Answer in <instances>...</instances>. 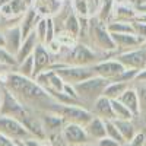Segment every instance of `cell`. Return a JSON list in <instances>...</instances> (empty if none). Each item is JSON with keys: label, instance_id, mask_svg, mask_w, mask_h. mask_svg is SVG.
Masks as SVG:
<instances>
[{"label": "cell", "instance_id": "1", "mask_svg": "<svg viewBox=\"0 0 146 146\" xmlns=\"http://www.w3.org/2000/svg\"><path fill=\"white\" fill-rule=\"evenodd\" d=\"M0 82L9 91L13 92L19 101L27 107H36L42 111H48L50 107L56 102L41 85H38L31 78L22 76L18 72L3 73L0 76Z\"/></svg>", "mask_w": 146, "mask_h": 146}, {"label": "cell", "instance_id": "2", "mask_svg": "<svg viewBox=\"0 0 146 146\" xmlns=\"http://www.w3.org/2000/svg\"><path fill=\"white\" fill-rule=\"evenodd\" d=\"M0 92H2V105H0V115H6V117H13L19 120L21 123L25 120L29 114L31 110L25 104H22L19 101L18 96L9 91L5 85H0Z\"/></svg>", "mask_w": 146, "mask_h": 146}, {"label": "cell", "instance_id": "3", "mask_svg": "<svg viewBox=\"0 0 146 146\" xmlns=\"http://www.w3.org/2000/svg\"><path fill=\"white\" fill-rule=\"evenodd\" d=\"M66 54L60 62L70 66H94L95 63L101 62L100 56L86 44L76 42L72 48H66Z\"/></svg>", "mask_w": 146, "mask_h": 146}, {"label": "cell", "instance_id": "4", "mask_svg": "<svg viewBox=\"0 0 146 146\" xmlns=\"http://www.w3.org/2000/svg\"><path fill=\"white\" fill-rule=\"evenodd\" d=\"M110 80L101 78V76H96L94 75L92 78L83 80V82H79L76 85H73L78 92V96L82 102H92L95 100H98L100 96L102 95L105 86L108 85Z\"/></svg>", "mask_w": 146, "mask_h": 146}, {"label": "cell", "instance_id": "5", "mask_svg": "<svg viewBox=\"0 0 146 146\" xmlns=\"http://www.w3.org/2000/svg\"><path fill=\"white\" fill-rule=\"evenodd\" d=\"M89 34H91L92 42L96 45V48L102 50L104 53H114V51H117L114 40L111 36V32H110L108 28H107V23H104L98 18H91Z\"/></svg>", "mask_w": 146, "mask_h": 146}, {"label": "cell", "instance_id": "6", "mask_svg": "<svg viewBox=\"0 0 146 146\" xmlns=\"http://www.w3.org/2000/svg\"><path fill=\"white\" fill-rule=\"evenodd\" d=\"M48 111H54L60 114L64 118L66 123H76L80 126H85L94 117V113L88 111L86 108H83L80 105H64L58 102H54Z\"/></svg>", "mask_w": 146, "mask_h": 146}, {"label": "cell", "instance_id": "7", "mask_svg": "<svg viewBox=\"0 0 146 146\" xmlns=\"http://www.w3.org/2000/svg\"><path fill=\"white\" fill-rule=\"evenodd\" d=\"M54 72L66 83H70V85H76L79 82H83L95 75L92 66H70L66 63H63L60 67L54 69Z\"/></svg>", "mask_w": 146, "mask_h": 146}, {"label": "cell", "instance_id": "8", "mask_svg": "<svg viewBox=\"0 0 146 146\" xmlns=\"http://www.w3.org/2000/svg\"><path fill=\"white\" fill-rule=\"evenodd\" d=\"M0 133L13 140H25L34 137L19 120L6 115H0Z\"/></svg>", "mask_w": 146, "mask_h": 146}, {"label": "cell", "instance_id": "9", "mask_svg": "<svg viewBox=\"0 0 146 146\" xmlns=\"http://www.w3.org/2000/svg\"><path fill=\"white\" fill-rule=\"evenodd\" d=\"M118 62L126 69H136L142 70L146 66V48L145 45H140L137 48H131L127 51H121L115 57Z\"/></svg>", "mask_w": 146, "mask_h": 146}, {"label": "cell", "instance_id": "10", "mask_svg": "<svg viewBox=\"0 0 146 146\" xmlns=\"http://www.w3.org/2000/svg\"><path fill=\"white\" fill-rule=\"evenodd\" d=\"M94 73L96 76H101L107 80H115L121 73L126 70V67L121 64L117 58L113 60H101L92 66Z\"/></svg>", "mask_w": 146, "mask_h": 146}, {"label": "cell", "instance_id": "11", "mask_svg": "<svg viewBox=\"0 0 146 146\" xmlns=\"http://www.w3.org/2000/svg\"><path fill=\"white\" fill-rule=\"evenodd\" d=\"M62 136L70 146L85 145L89 140V136L86 135L85 126H80L76 123H66L62 129Z\"/></svg>", "mask_w": 146, "mask_h": 146}, {"label": "cell", "instance_id": "12", "mask_svg": "<svg viewBox=\"0 0 146 146\" xmlns=\"http://www.w3.org/2000/svg\"><path fill=\"white\" fill-rule=\"evenodd\" d=\"M32 57H34V76H32V79H34L38 73H41L45 69L50 67V64L53 63V56L45 48L44 44L38 42L35 47V50H34Z\"/></svg>", "mask_w": 146, "mask_h": 146}, {"label": "cell", "instance_id": "13", "mask_svg": "<svg viewBox=\"0 0 146 146\" xmlns=\"http://www.w3.org/2000/svg\"><path fill=\"white\" fill-rule=\"evenodd\" d=\"M5 48L12 54V56H15L18 51H19V47L23 41L22 38V32H21V27H19V23H16V25H12L9 27L5 32Z\"/></svg>", "mask_w": 146, "mask_h": 146}, {"label": "cell", "instance_id": "14", "mask_svg": "<svg viewBox=\"0 0 146 146\" xmlns=\"http://www.w3.org/2000/svg\"><path fill=\"white\" fill-rule=\"evenodd\" d=\"M111 36L114 40L117 51L120 50V53L131 50V48H137V47L143 45V42H145L140 36H137L135 34H111Z\"/></svg>", "mask_w": 146, "mask_h": 146}, {"label": "cell", "instance_id": "15", "mask_svg": "<svg viewBox=\"0 0 146 146\" xmlns=\"http://www.w3.org/2000/svg\"><path fill=\"white\" fill-rule=\"evenodd\" d=\"M27 9L28 6L23 0H12V2L0 7V16L3 19H15L19 22L23 13L27 12Z\"/></svg>", "mask_w": 146, "mask_h": 146}, {"label": "cell", "instance_id": "16", "mask_svg": "<svg viewBox=\"0 0 146 146\" xmlns=\"http://www.w3.org/2000/svg\"><path fill=\"white\" fill-rule=\"evenodd\" d=\"M63 2L64 0H35L32 7L38 12V15L47 18L60 13L63 9Z\"/></svg>", "mask_w": 146, "mask_h": 146}, {"label": "cell", "instance_id": "17", "mask_svg": "<svg viewBox=\"0 0 146 146\" xmlns=\"http://www.w3.org/2000/svg\"><path fill=\"white\" fill-rule=\"evenodd\" d=\"M41 18L42 16L38 15V12H36L34 7H28L27 9V12L23 13V16L19 21V27H21V32H22V38L23 40H25L31 32L35 31L36 23H38V21Z\"/></svg>", "mask_w": 146, "mask_h": 146}, {"label": "cell", "instance_id": "18", "mask_svg": "<svg viewBox=\"0 0 146 146\" xmlns=\"http://www.w3.org/2000/svg\"><path fill=\"white\" fill-rule=\"evenodd\" d=\"M36 44H38V38H36L35 31H34V32H31L27 38L22 41V44L19 47V51L15 54V58H16V63L18 64L22 63L27 57H29V56L34 54V50H35Z\"/></svg>", "mask_w": 146, "mask_h": 146}, {"label": "cell", "instance_id": "19", "mask_svg": "<svg viewBox=\"0 0 146 146\" xmlns=\"http://www.w3.org/2000/svg\"><path fill=\"white\" fill-rule=\"evenodd\" d=\"M118 100L130 110L133 115H139L140 114V100H139V92L136 89L127 88L123 94L120 95Z\"/></svg>", "mask_w": 146, "mask_h": 146}, {"label": "cell", "instance_id": "20", "mask_svg": "<svg viewBox=\"0 0 146 146\" xmlns=\"http://www.w3.org/2000/svg\"><path fill=\"white\" fill-rule=\"evenodd\" d=\"M94 113H95L94 115L100 117L102 120H114L111 100H108L107 96L101 95L98 100L94 101Z\"/></svg>", "mask_w": 146, "mask_h": 146}, {"label": "cell", "instance_id": "21", "mask_svg": "<svg viewBox=\"0 0 146 146\" xmlns=\"http://www.w3.org/2000/svg\"><path fill=\"white\" fill-rule=\"evenodd\" d=\"M85 130H86V135L89 136V139H95V140H100L102 137L107 136L105 133V123L104 120L94 115L86 124H85Z\"/></svg>", "mask_w": 146, "mask_h": 146}, {"label": "cell", "instance_id": "22", "mask_svg": "<svg viewBox=\"0 0 146 146\" xmlns=\"http://www.w3.org/2000/svg\"><path fill=\"white\" fill-rule=\"evenodd\" d=\"M136 15H137V12L131 7L130 3H127V2L114 3L111 21L115 19V21H129V22H131L136 18Z\"/></svg>", "mask_w": 146, "mask_h": 146}, {"label": "cell", "instance_id": "23", "mask_svg": "<svg viewBox=\"0 0 146 146\" xmlns=\"http://www.w3.org/2000/svg\"><path fill=\"white\" fill-rule=\"evenodd\" d=\"M41 123L47 131H56V130H62L63 126L66 124V121L62 115L54 111H44L41 115Z\"/></svg>", "mask_w": 146, "mask_h": 146}, {"label": "cell", "instance_id": "24", "mask_svg": "<svg viewBox=\"0 0 146 146\" xmlns=\"http://www.w3.org/2000/svg\"><path fill=\"white\" fill-rule=\"evenodd\" d=\"M129 88V83L124 82H117V80H110L108 85L105 86L102 95L107 96L108 100H118L120 95L123 94L126 89Z\"/></svg>", "mask_w": 146, "mask_h": 146}, {"label": "cell", "instance_id": "25", "mask_svg": "<svg viewBox=\"0 0 146 146\" xmlns=\"http://www.w3.org/2000/svg\"><path fill=\"white\" fill-rule=\"evenodd\" d=\"M115 127L118 129L120 135L123 136V139L126 140V143H129L136 135V130L135 126L131 124V120H113Z\"/></svg>", "mask_w": 146, "mask_h": 146}, {"label": "cell", "instance_id": "26", "mask_svg": "<svg viewBox=\"0 0 146 146\" xmlns=\"http://www.w3.org/2000/svg\"><path fill=\"white\" fill-rule=\"evenodd\" d=\"M63 29L70 32V34H73L75 36L80 35V21H79V16L73 10H70L67 13V16L64 18V21H63Z\"/></svg>", "mask_w": 146, "mask_h": 146}, {"label": "cell", "instance_id": "27", "mask_svg": "<svg viewBox=\"0 0 146 146\" xmlns=\"http://www.w3.org/2000/svg\"><path fill=\"white\" fill-rule=\"evenodd\" d=\"M107 28L111 34H135L131 22L129 21H110L107 23Z\"/></svg>", "mask_w": 146, "mask_h": 146}, {"label": "cell", "instance_id": "28", "mask_svg": "<svg viewBox=\"0 0 146 146\" xmlns=\"http://www.w3.org/2000/svg\"><path fill=\"white\" fill-rule=\"evenodd\" d=\"M113 105V113H114V120H131L133 115L130 110L121 102L120 100H111Z\"/></svg>", "mask_w": 146, "mask_h": 146}, {"label": "cell", "instance_id": "29", "mask_svg": "<svg viewBox=\"0 0 146 146\" xmlns=\"http://www.w3.org/2000/svg\"><path fill=\"white\" fill-rule=\"evenodd\" d=\"M56 40L58 41V44L63 48H72L78 42V36H75L73 34H70V32H67L64 29H62V31L56 32Z\"/></svg>", "mask_w": 146, "mask_h": 146}, {"label": "cell", "instance_id": "30", "mask_svg": "<svg viewBox=\"0 0 146 146\" xmlns=\"http://www.w3.org/2000/svg\"><path fill=\"white\" fill-rule=\"evenodd\" d=\"M104 123H105V133H107L108 137L117 140L120 145H126V140L123 139V136L120 135V131H118V129L115 127V124H114L113 120H104Z\"/></svg>", "mask_w": 146, "mask_h": 146}, {"label": "cell", "instance_id": "31", "mask_svg": "<svg viewBox=\"0 0 146 146\" xmlns=\"http://www.w3.org/2000/svg\"><path fill=\"white\" fill-rule=\"evenodd\" d=\"M18 73H21L22 76H25V78H31L34 76V57L29 56L27 57L25 60H23L22 63L18 64Z\"/></svg>", "mask_w": 146, "mask_h": 146}, {"label": "cell", "instance_id": "32", "mask_svg": "<svg viewBox=\"0 0 146 146\" xmlns=\"http://www.w3.org/2000/svg\"><path fill=\"white\" fill-rule=\"evenodd\" d=\"M72 10L79 18H91L89 16V7L88 0H72Z\"/></svg>", "mask_w": 146, "mask_h": 146}, {"label": "cell", "instance_id": "33", "mask_svg": "<svg viewBox=\"0 0 146 146\" xmlns=\"http://www.w3.org/2000/svg\"><path fill=\"white\" fill-rule=\"evenodd\" d=\"M0 64L7 66V67H16L18 66L15 56H12L5 47H0Z\"/></svg>", "mask_w": 146, "mask_h": 146}, {"label": "cell", "instance_id": "34", "mask_svg": "<svg viewBox=\"0 0 146 146\" xmlns=\"http://www.w3.org/2000/svg\"><path fill=\"white\" fill-rule=\"evenodd\" d=\"M35 35L38 38V42L44 44L45 42V36H47V18H41L35 27Z\"/></svg>", "mask_w": 146, "mask_h": 146}, {"label": "cell", "instance_id": "35", "mask_svg": "<svg viewBox=\"0 0 146 146\" xmlns=\"http://www.w3.org/2000/svg\"><path fill=\"white\" fill-rule=\"evenodd\" d=\"M131 25H133V29H135V35L140 36V38L145 41L146 40V22H140V21L133 19Z\"/></svg>", "mask_w": 146, "mask_h": 146}, {"label": "cell", "instance_id": "36", "mask_svg": "<svg viewBox=\"0 0 146 146\" xmlns=\"http://www.w3.org/2000/svg\"><path fill=\"white\" fill-rule=\"evenodd\" d=\"M56 38V27H54V18L53 16H47V36H45V42H50Z\"/></svg>", "mask_w": 146, "mask_h": 146}, {"label": "cell", "instance_id": "37", "mask_svg": "<svg viewBox=\"0 0 146 146\" xmlns=\"http://www.w3.org/2000/svg\"><path fill=\"white\" fill-rule=\"evenodd\" d=\"M137 72H139V70H136V69H126L115 80H117V82L129 83V82H131V80H135V78H136V75H137Z\"/></svg>", "mask_w": 146, "mask_h": 146}, {"label": "cell", "instance_id": "38", "mask_svg": "<svg viewBox=\"0 0 146 146\" xmlns=\"http://www.w3.org/2000/svg\"><path fill=\"white\" fill-rule=\"evenodd\" d=\"M88 7H89V16L96 18L102 7V0H88Z\"/></svg>", "mask_w": 146, "mask_h": 146}, {"label": "cell", "instance_id": "39", "mask_svg": "<svg viewBox=\"0 0 146 146\" xmlns=\"http://www.w3.org/2000/svg\"><path fill=\"white\" fill-rule=\"evenodd\" d=\"M45 45V48L48 51H50V54L51 56H57V54H62V51H63V47L58 44V41L54 38L53 41H50V42H47V44H44Z\"/></svg>", "mask_w": 146, "mask_h": 146}, {"label": "cell", "instance_id": "40", "mask_svg": "<svg viewBox=\"0 0 146 146\" xmlns=\"http://www.w3.org/2000/svg\"><path fill=\"white\" fill-rule=\"evenodd\" d=\"M145 142H146V135L143 131H140V133H136L135 137L129 142L127 146H145Z\"/></svg>", "mask_w": 146, "mask_h": 146}, {"label": "cell", "instance_id": "41", "mask_svg": "<svg viewBox=\"0 0 146 146\" xmlns=\"http://www.w3.org/2000/svg\"><path fill=\"white\" fill-rule=\"evenodd\" d=\"M63 92H64L66 95H69L70 98H73V100H76V101L82 102V101L79 100V96H78V92H76V89H75V86H73V85H70V83H66V82H64V86H63Z\"/></svg>", "mask_w": 146, "mask_h": 146}, {"label": "cell", "instance_id": "42", "mask_svg": "<svg viewBox=\"0 0 146 146\" xmlns=\"http://www.w3.org/2000/svg\"><path fill=\"white\" fill-rule=\"evenodd\" d=\"M118 145H120V143H118L117 140L105 136V137H102V139L98 140V145H96V146H118Z\"/></svg>", "mask_w": 146, "mask_h": 146}, {"label": "cell", "instance_id": "43", "mask_svg": "<svg viewBox=\"0 0 146 146\" xmlns=\"http://www.w3.org/2000/svg\"><path fill=\"white\" fill-rule=\"evenodd\" d=\"M139 100H140V113H143L146 118V91L145 89L139 92Z\"/></svg>", "mask_w": 146, "mask_h": 146}, {"label": "cell", "instance_id": "44", "mask_svg": "<svg viewBox=\"0 0 146 146\" xmlns=\"http://www.w3.org/2000/svg\"><path fill=\"white\" fill-rule=\"evenodd\" d=\"M0 146H16V142L0 133Z\"/></svg>", "mask_w": 146, "mask_h": 146}, {"label": "cell", "instance_id": "45", "mask_svg": "<svg viewBox=\"0 0 146 146\" xmlns=\"http://www.w3.org/2000/svg\"><path fill=\"white\" fill-rule=\"evenodd\" d=\"M135 80H136V82H146V69H142V70L137 72Z\"/></svg>", "mask_w": 146, "mask_h": 146}, {"label": "cell", "instance_id": "46", "mask_svg": "<svg viewBox=\"0 0 146 146\" xmlns=\"http://www.w3.org/2000/svg\"><path fill=\"white\" fill-rule=\"evenodd\" d=\"M40 146H53V145L48 142L47 139H41V140H40Z\"/></svg>", "mask_w": 146, "mask_h": 146}, {"label": "cell", "instance_id": "47", "mask_svg": "<svg viewBox=\"0 0 146 146\" xmlns=\"http://www.w3.org/2000/svg\"><path fill=\"white\" fill-rule=\"evenodd\" d=\"M5 34L2 32V31H0V47H5Z\"/></svg>", "mask_w": 146, "mask_h": 146}, {"label": "cell", "instance_id": "48", "mask_svg": "<svg viewBox=\"0 0 146 146\" xmlns=\"http://www.w3.org/2000/svg\"><path fill=\"white\" fill-rule=\"evenodd\" d=\"M23 2L27 3V6H28V7H32V6H34V2H35V0H23Z\"/></svg>", "mask_w": 146, "mask_h": 146}, {"label": "cell", "instance_id": "49", "mask_svg": "<svg viewBox=\"0 0 146 146\" xmlns=\"http://www.w3.org/2000/svg\"><path fill=\"white\" fill-rule=\"evenodd\" d=\"M9 2H12V0H0V7L5 6V5H6V3H9Z\"/></svg>", "mask_w": 146, "mask_h": 146}, {"label": "cell", "instance_id": "50", "mask_svg": "<svg viewBox=\"0 0 146 146\" xmlns=\"http://www.w3.org/2000/svg\"><path fill=\"white\" fill-rule=\"evenodd\" d=\"M3 67H7V66H3V64H0V76H2V75H3V70H2Z\"/></svg>", "mask_w": 146, "mask_h": 146}, {"label": "cell", "instance_id": "51", "mask_svg": "<svg viewBox=\"0 0 146 146\" xmlns=\"http://www.w3.org/2000/svg\"><path fill=\"white\" fill-rule=\"evenodd\" d=\"M121 2H127V0H115V3H121Z\"/></svg>", "mask_w": 146, "mask_h": 146}, {"label": "cell", "instance_id": "52", "mask_svg": "<svg viewBox=\"0 0 146 146\" xmlns=\"http://www.w3.org/2000/svg\"><path fill=\"white\" fill-rule=\"evenodd\" d=\"M0 105H2V92H0Z\"/></svg>", "mask_w": 146, "mask_h": 146}, {"label": "cell", "instance_id": "53", "mask_svg": "<svg viewBox=\"0 0 146 146\" xmlns=\"http://www.w3.org/2000/svg\"><path fill=\"white\" fill-rule=\"evenodd\" d=\"M79 146H91V145H88V143H85V145H79Z\"/></svg>", "mask_w": 146, "mask_h": 146}, {"label": "cell", "instance_id": "54", "mask_svg": "<svg viewBox=\"0 0 146 146\" xmlns=\"http://www.w3.org/2000/svg\"><path fill=\"white\" fill-rule=\"evenodd\" d=\"M118 146H127V145H118Z\"/></svg>", "mask_w": 146, "mask_h": 146}, {"label": "cell", "instance_id": "55", "mask_svg": "<svg viewBox=\"0 0 146 146\" xmlns=\"http://www.w3.org/2000/svg\"><path fill=\"white\" fill-rule=\"evenodd\" d=\"M145 48H146V45H145Z\"/></svg>", "mask_w": 146, "mask_h": 146}]
</instances>
